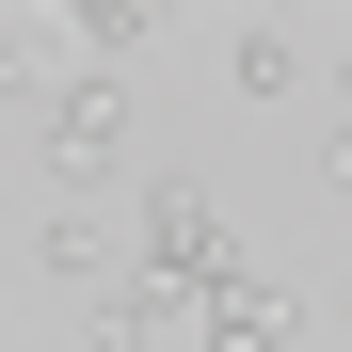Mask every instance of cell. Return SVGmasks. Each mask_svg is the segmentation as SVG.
<instances>
[{
    "instance_id": "6da1fadb",
    "label": "cell",
    "mask_w": 352,
    "mask_h": 352,
    "mask_svg": "<svg viewBox=\"0 0 352 352\" xmlns=\"http://www.w3.org/2000/svg\"><path fill=\"white\" fill-rule=\"evenodd\" d=\"M32 129H48V176H112V160H129V80H112V65L48 80V112H32Z\"/></svg>"
},
{
    "instance_id": "9c48e42d",
    "label": "cell",
    "mask_w": 352,
    "mask_h": 352,
    "mask_svg": "<svg viewBox=\"0 0 352 352\" xmlns=\"http://www.w3.org/2000/svg\"><path fill=\"white\" fill-rule=\"evenodd\" d=\"M336 80H352V48H336Z\"/></svg>"
},
{
    "instance_id": "5b68a950",
    "label": "cell",
    "mask_w": 352,
    "mask_h": 352,
    "mask_svg": "<svg viewBox=\"0 0 352 352\" xmlns=\"http://www.w3.org/2000/svg\"><path fill=\"white\" fill-rule=\"evenodd\" d=\"M160 16H144V0H80V16H65V48H96V65H129V48H144Z\"/></svg>"
},
{
    "instance_id": "ba28073f",
    "label": "cell",
    "mask_w": 352,
    "mask_h": 352,
    "mask_svg": "<svg viewBox=\"0 0 352 352\" xmlns=\"http://www.w3.org/2000/svg\"><path fill=\"white\" fill-rule=\"evenodd\" d=\"M96 352H144V336H112V320H96Z\"/></svg>"
},
{
    "instance_id": "3957f363",
    "label": "cell",
    "mask_w": 352,
    "mask_h": 352,
    "mask_svg": "<svg viewBox=\"0 0 352 352\" xmlns=\"http://www.w3.org/2000/svg\"><path fill=\"white\" fill-rule=\"evenodd\" d=\"M32 272H48V288H96V320L129 305V272H112V224H96V208H48V224H32Z\"/></svg>"
},
{
    "instance_id": "52a82bcc",
    "label": "cell",
    "mask_w": 352,
    "mask_h": 352,
    "mask_svg": "<svg viewBox=\"0 0 352 352\" xmlns=\"http://www.w3.org/2000/svg\"><path fill=\"white\" fill-rule=\"evenodd\" d=\"M320 192H352V112H336V129H320Z\"/></svg>"
},
{
    "instance_id": "277c9868",
    "label": "cell",
    "mask_w": 352,
    "mask_h": 352,
    "mask_svg": "<svg viewBox=\"0 0 352 352\" xmlns=\"http://www.w3.org/2000/svg\"><path fill=\"white\" fill-rule=\"evenodd\" d=\"M224 80H241V96H288V80H305V32H288V16H241V32H224Z\"/></svg>"
},
{
    "instance_id": "8992f818",
    "label": "cell",
    "mask_w": 352,
    "mask_h": 352,
    "mask_svg": "<svg viewBox=\"0 0 352 352\" xmlns=\"http://www.w3.org/2000/svg\"><path fill=\"white\" fill-rule=\"evenodd\" d=\"M0 96H32V32L16 16H0Z\"/></svg>"
},
{
    "instance_id": "7a4b0ae2",
    "label": "cell",
    "mask_w": 352,
    "mask_h": 352,
    "mask_svg": "<svg viewBox=\"0 0 352 352\" xmlns=\"http://www.w3.org/2000/svg\"><path fill=\"white\" fill-rule=\"evenodd\" d=\"M288 336H305V305H288L272 272H224L208 305H192V352H288Z\"/></svg>"
}]
</instances>
